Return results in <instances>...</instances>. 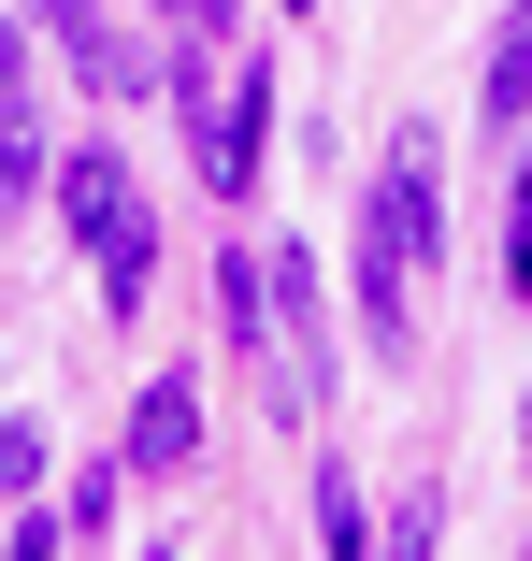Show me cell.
I'll use <instances>...</instances> for the list:
<instances>
[{
    "mask_svg": "<svg viewBox=\"0 0 532 561\" xmlns=\"http://www.w3.org/2000/svg\"><path fill=\"white\" fill-rule=\"evenodd\" d=\"M217 302H231V346L259 360L274 417H316V403H332V302H316V260L302 245H245L217 274Z\"/></svg>",
    "mask_w": 532,
    "mask_h": 561,
    "instance_id": "cell-1",
    "label": "cell"
},
{
    "mask_svg": "<svg viewBox=\"0 0 532 561\" xmlns=\"http://www.w3.org/2000/svg\"><path fill=\"white\" fill-rule=\"evenodd\" d=\"M58 216H72V245H86V274H101V317H144V274H159V231H144V187L116 173V159H58Z\"/></svg>",
    "mask_w": 532,
    "mask_h": 561,
    "instance_id": "cell-2",
    "label": "cell"
},
{
    "mask_svg": "<svg viewBox=\"0 0 532 561\" xmlns=\"http://www.w3.org/2000/svg\"><path fill=\"white\" fill-rule=\"evenodd\" d=\"M374 231H389L417 274L447 260V145H432V130H403V145H389V173H374Z\"/></svg>",
    "mask_w": 532,
    "mask_h": 561,
    "instance_id": "cell-3",
    "label": "cell"
},
{
    "mask_svg": "<svg viewBox=\"0 0 532 561\" xmlns=\"http://www.w3.org/2000/svg\"><path fill=\"white\" fill-rule=\"evenodd\" d=\"M259 145H274V72L259 58H231V101H217V130H201V187H259Z\"/></svg>",
    "mask_w": 532,
    "mask_h": 561,
    "instance_id": "cell-4",
    "label": "cell"
},
{
    "mask_svg": "<svg viewBox=\"0 0 532 561\" xmlns=\"http://www.w3.org/2000/svg\"><path fill=\"white\" fill-rule=\"evenodd\" d=\"M30 15L58 30V58H72V87H101V101H130V87H159L130 44H116V15H101V0H30Z\"/></svg>",
    "mask_w": 532,
    "mask_h": 561,
    "instance_id": "cell-5",
    "label": "cell"
},
{
    "mask_svg": "<svg viewBox=\"0 0 532 561\" xmlns=\"http://www.w3.org/2000/svg\"><path fill=\"white\" fill-rule=\"evenodd\" d=\"M475 116L489 130H532V0L489 15V58H475Z\"/></svg>",
    "mask_w": 532,
    "mask_h": 561,
    "instance_id": "cell-6",
    "label": "cell"
},
{
    "mask_svg": "<svg viewBox=\"0 0 532 561\" xmlns=\"http://www.w3.org/2000/svg\"><path fill=\"white\" fill-rule=\"evenodd\" d=\"M187 461H201V389L159 375V389L130 403V476H187Z\"/></svg>",
    "mask_w": 532,
    "mask_h": 561,
    "instance_id": "cell-7",
    "label": "cell"
},
{
    "mask_svg": "<svg viewBox=\"0 0 532 561\" xmlns=\"http://www.w3.org/2000/svg\"><path fill=\"white\" fill-rule=\"evenodd\" d=\"M44 187H58V159H44V130H30V101H0V216L44 202Z\"/></svg>",
    "mask_w": 532,
    "mask_h": 561,
    "instance_id": "cell-8",
    "label": "cell"
},
{
    "mask_svg": "<svg viewBox=\"0 0 532 561\" xmlns=\"http://www.w3.org/2000/svg\"><path fill=\"white\" fill-rule=\"evenodd\" d=\"M316 547H332V561H360V547H374V518H360V490H346V476H316Z\"/></svg>",
    "mask_w": 532,
    "mask_h": 561,
    "instance_id": "cell-9",
    "label": "cell"
},
{
    "mask_svg": "<svg viewBox=\"0 0 532 561\" xmlns=\"http://www.w3.org/2000/svg\"><path fill=\"white\" fill-rule=\"evenodd\" d=\"M58 518H72V547H101V533H116V461H86V476H72V504H58Z\"/></svg>",
    "mask_w": 532,
    "mask_h": 561,
    "instance_id": "cell-10",
    "label": "cell"
},
{
    "mask_svg": "<svg viewBox=\"0 0 532 561\" xmlns=\"http://www.w3.org/2000/svg\"><path fill=\"white\" fill-rule=\"evenodd\" d=\"M504 288H518V302H532V173H518V187H504Z\"/></svg>",
    "mask_w": 532,
    "mask_h": 561,
    "instance_id": "cell-11",
    "label": "cell"
},
{
    "mask_svg": "<svg viewBox=\"0 0 532 561\" xmlns=\"http://www.w3.org/2000/svg\"><path fill=\"white\" fill-rule=\"evenodd\" d=\"M0 490H15V504L44 490V432H30V417H0Z\"/></svg>",
    "mask_w": 532,
    "mask_h": 561,
    "instance_id": "cell-12",
    "label": "cell"
},
{
    "mask_svg": "<svg viewBox=\"0 0 532 561\" xmlns=\"http://www.w3.org/2000/svg\"><path fill=\"white\" fill-rule=\"evenodd\" d=\"M0 101H30V30L0 15Z\"/></svg>",
    "mask_w": 532,
    "mask_h": 561,
    "instance_id": "cell-13",
    "label": "cell"
},
{
    "mask_svg": "<svg viewBox=\"0 0 532 561\" xmlns=\"http://www.w3.org/2000/svg\"><path fill=\"white\" fill-rule=\"evenodd\" d=\"M201 15H231V0H201Z\"/></svg>",
    "mask_w": 532,
    "mask_h": 561,
    "instance_id": "cell-14",
    "label": "cell"
},
{
    "mask_svg": "<svg viewBox=\"0 0 532 561\" xmlns=\"http://www.w3.org/2000/svg\"><path fill=\"white\" fill-rule=\"evenodd\" d=\"M518 432H532V403H518Z\"/></svg>",
    "mask_w": 532,
    "mask_h": 561,
    "instance_id": "cell-15",
    "label": "cell"
}]
</instances>
